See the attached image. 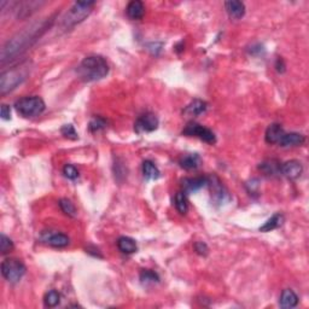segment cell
Instances as JSON below:
<instances>
[{"instance_id": "obj_10", "label": "cell", "mask_w": 309, "mask_h": 309, "mask_svg": "<svg viewBox=\"0 0 309 309\" xmlns=\"http://www.w3.org/2000/svg\"><path fill=\"white\" fill-rule=\"evenodd\" d=\"M40 241L53 248H66L70 243V238L68 236L58 232H44L40 236Z\"/></svg>"}, {"instance_id": "obj_20", "label": "cell", "mask_w": 309, "mask_h": 309, "mask_svg": "<svg viewBox=\"0 0 309 309\" xmlns=\"http://www.w3.org/2000/svg\"><path fill=\"white\" fill-rule=\"evenodd\" d=\"M117 248L121 252L127 255L134 254L138 250L136 242L133 238H130V237H120L117 241Z\"/></svg>"}, {"instance_id": "obj_24", "label": "cell", "mask_w": 309, "mask_h": 309, "mask_svg": "<svg viewBox=\"0 0 309 309\" xmlns=\"http://www.w3.org/2000/svg\"><path fill=\"white\" fill-rule=\"evenodd\" d=\"M59 302H61V293L56 290L48 291L45 295V297H44V305L47 308L57 307Z\"/></svg>"}, {"instance_id": "obj_26", "label": "cell", "mask_w": 309, "mask_h": 309, "mask_svg": "<svg viewBox=\"0 0 309 309\" xmlns=\"http://www.w3.org/2000/svg\"><path fill=\"white\" fill-rule=\"evenodd\" d=\"M140 282L145 285L154 284V283L159 282V277L156 272H154V270L143 269L140 272Z\"/></svg>"}, {"instance_id": "obj_11", "label": "cell", "mask_w": 309, "mask_h": 309, "mask_svg": "<svg viewBox=\"0 0 309 309\" xmlns=\"http://www.w3.org/2000/svg\"><path fill=\"white\" fill-rule=\"evenodd\" d=\"M303 173V166L297 159H291L280 166V174L289 180H297Z\"/></svg>"}, {"instance_id": "obj_17", "label": "cell", "mask_w": 309, "mask_h": 309, "mask_svg": "<svg viewBox=\"0 0 309 309\" xmlns=\"http://www.w3.org/2000/svg\"><path fill=\"white\" fill-rule=\"evenodd\" d=\"M205 110H207V103L200 99H195L185 108L182 114L187 116V117H195V116L203 114Z\"/></svg>"}, {"instance_id": "obj_30", "label": "cell", "mask_w": 309, "mask_h": 309, "mask_svg": "<svg viewBox=\"0 0 309 309\" xmlns=\"http://www.w3.org/2000/svg\"><path fill=\"white\" fill-rule=\"evenodd\" d=\"M61 132L66 138L71 139V140H76V139L79 138V136H77V132L73 125H64L63 127H62Z\"/></svg>"}, {"instance_id": "obj_3", "label": "cell", "mask_w": 309, "mask_h": 309, "mask_svg": "<svg viewBox=\"0 0 309 309\" xmlns=\"http://www.w3.org/2000/svg\"><path fill=\"white\" fill-rule=\"evenodd\" d=\"M94 1H76L70 10L68 11L66 16L63 20V25L66 29L73 28L74 25L79 24L86 19L92 11V7L94 6Z\"/></svg>"}, {"instance_id": "obj_23", "label": "cell", "mask_w": 309, "mask_h": 309, "mask_svg": "<svg viewBox=\"0 0 309 309\" xmlns=\"http://www.w3.org/2000/svg\"><path fill=\"white\" fill-rule=\"evenodd\" d=\"M143 174L146 179L156 180L161 175V172H159V169L157 168V166L153 161L146 159V161L143 162Z\"/></svg>"}, {"instance_id": "obj_7", "label": "cell", "mask_w": 309, "mask_h": 309, "mask_svg": "<svg viewBox=\"0 0 309 309\" xmlns=\"http://www.w3.org/2000/svg\"><path fill=\"white\" fill-rule=\"evenodd\" d=\"M182 134L187 136H195V138L200 139V140L205 141L208 144L216 143V136L214 134L213 131L196 122L187 123V126L182 131Z\"/></svg>"}, {"instance_id": "obj_18", "label": "cell", "mask_w": 309, "mask_h": 309, "mask_svg": "<svg viewBox=\"0 0 309 309\" xmlns=\"http://www.w3.org/2000/svg\"><path fill=\"white\" fill-rule=\"evenodd\" d=\"M279 305L283 308H295L298 305V296L291 289L284 290L280 296Z\"/></svg>"}, {"instance_id": "obj_21", "label": "cell", "mask_w": 309, "mask_h": 309, "mask_svg": "<svg viewBox=\"0 0 309 309\" xmlns=\"http://www.w3.org/2000/svg\"><path fill=\"white\" fill-rule=\"evenodd\" d=\"M179 164L181 168L186 169V171H192V169H197L200 164V157L197 154H189L181 157L179 161Z\"/></svg>"}, {"instance_id": "obj_9", "label": "cell", "mask_w": 309, "mask_h": 309, "mask_svg": "<svg viewBox=\"0 0 309 309\" xmlns=\"http://www.w3.org/2000/svg\"><path fill=\"white\" fill-rule=\"evenodd\" d=\"M158 127V118L154 114L146 112L138 117L134 123V130L136 133H149L154 132Z\"/></svg>"}, {"instance_id": "obj_22", "label": "cell", "mask_w": 309, "mask_h": 309, "mask_svg": "<svg viewBox=\"0 0 309 309\" xmlns=\"http://www.w3.org/2000/svg\"><path fill=\"white\" fill-rule=\"evenodd\" d=\"M284 221H285V218L283 214H280V213L274 214L272 218L268 219V220L265 222V225H262L261 227H260V231L261 232H270L273 230H277V228H279L280 226L284 223Z\"/></svg>"}, {"instance_id": "obj_13", "label": "cell", "mask_w": 309, "mask_h": 309, "mask_svg": "<svg viewBox=\"0 0 309 309\" xmlns=\"http://www.w3.org/2000/svg\"><path fill=\"white\" fill-rule=\"evenodd\" d=\"M285 134V131L279 123H272L267 127L265 133V139L268 144H279L282 138Z\"/></svg>"}, {"instance_id": "obj_2", "label": "cell", "mask_w": 309, "mask_h": 309, "mask_svg": "<svg viewBox=\"0 0 309 309\" xmlns=\"http://www.w3.org/2000/svg\"><path fill=\"white\" fill-rule=\"evenodd\" d=\"M41 29H45V27L30 28L29 30L22 32L21 34L12 38L11 40L7 41L6 45L2 47L1 51V62L4 63L6 59H11L17 56L22 51L27 50L28 46L30 45V41H35L39 37V32Z\"/></svg>"}, {"instance_id": "obj_19", "label": "cell", "mask_w": 309, "mask_h": 309, "mask_svg": "<svg viewBox=\"0 0 309 309\" xmlns=\"http://www.w3.org/2000/svg\"><path fill=\"white\" fill-rule=\"evenodd\" d=\"M280 166L282 164L277 161V159H266L262 163H260L259 169L265 175L268 177H274V175L280 174Z\"/></svg>"}, {"instance_id": "obj_33", "label": "cell", "mask_w": 309, "mask_h": 309, "mask_svg": "<svg viewBox=\"0 0 309 309\" xmlns=\"http://www.w3.org/2000/svg\"><path fill=\"white\" fill-rule=\"evenodd\" d=\"M2 120H10L11 118V109H10L9 105L2 104L1 105V111H0Z\"/></svg>"}, {"instance_id": "obj_28", "label": "cell", "mask_w": 309, "mask_h": 309, "mask_svg": "<svg viewBox=\"0 0 309 309\" xmlns=\"http://www.w3.org/2000/svg\"><path fill=\"white\" fill-rule=\"evenodd\" d=\"M105 127H107V121H105L103 117H99V116H98V117L92 118L91 122H89V125H88L89 131H91L92 133L99 132V131L104 130Z\"/></svg>"}, {"instance_id": "obj_31", "label": "cell", "mask_w": 309, "mask_h": 309, "mask_svg": "<svg viewBox=\"0 0 309 309\" xmlns=\"http://www.w3.org/2000/svg\"><path fill=\"white\" fill-rule=\"evenodd\" d=\"M63 174L69 180H75L79 177V171H77L76 167H74L73 164H66L63 168Z\"/></svg>"}, {"instance_id": "obj_6", "label": "cell", "mask_w": 309, "mask_h": 309, "mask_svg": "<svg viewBox=\"0 0 309 309\" xmlns=\"http://www.w3.org/2000/svg\"><path fill=\"white\" fill-rule=\"evenodd\" d=\"M25 76H27V73H24L22 69L17 68L2 73L0 77V94L4 96L7 92L16 88L19 85L24 81Z\"/></svg>"}, {"instance_id": "obj_1", "label": "cell", "mask_w": 309, "mask_h": 309, "mask_svg": "<svg viewBox=\"0 0 309 309\" xmlns=\"http://www.w3.org/2000/svg\"><path fill=\"white\" fill-rule=\"evenodd\" d=\"M77 75L85 82H94L104 79L109 73L107 61L100 56H88L76 69Z\"/></svg>"}, {"instance_id": "obj_15", "label": "cell", "mask_w": 309, "mask_h": 309, "mask_svg": "<svg viewBox=\"0 0 309 309\" xmlns=\"http://www.w3.org/2000/svg\"><path fill=\"white\" fill-rule=\"evenodd\" d=\"M225 7L228 16L233 20H241L245 15V5L242 1H237V0L226 1Z\"/></svg>"}, {"instance_id": "obj_8", "label": "cell", "mask_w": 309, "mask_h": 309, "mask_svg": "<svg viewBox=\"0 0 309 309\" xmlns=\"http://www.w3.org/2000/svg\"><path fill=\"white\" fill-rule=\"evenodd\" d=\"M208 186L210 187V192H212V198L215 202V204L222 205L228 199V192L222 185L221 180L219 179L216 175L208 177Z\"/></svg>"}, {"instance_id": "obj_34", "label": "cell", "mask_w": 309, "mask_h": 309, "mask_svg": "<svg viewBox=\"0 0 309 309\" xmlns=\"http://www.w3.org/2000/svg\"><path fill=\"white\" fill-rule=\"evenodd\" d=\"M275 68H277V70L279 71V73H284L285 71V64L282 58H278L277 64H275Z\"/></svg>"}, {"instance_id": "obj_12", "label": "cell", "mask_w": 309, "mask_h": 309, "mask_svg": "<svg viewBox=\"0 0 309 309\" xmlns=\"http://www.w3.org/2000/svg\"><path fill=\"white\" fill-rule=\"evenodd\" d=\"M208 184L207 177H186L182 180V187L186 193H195L199 191L202 187Z\"/></svg>"}, {"instance_id": "obj_32", "label": "cell", "mask_w": 309, "mask_h": 309, "mask_svg": "<svg viewBox=\"0 0 309 309\" xmlns=\"http://www.w3.org/2000/svg\"><path fill=\"white\" fill-rule=\"evenodd\" d=\"M195 251L197 252L198 255H200V256H207L209 249H208V245L205 243H203V242H197V243H195Z\"/></svg>"}, {"instance_id": "obj_4", "label": "cell", "mask_w": 309, "mask_h": 309, "mask_svg": "<svg viewBox=\"0 0 309 309\" xmlns=\"http://www.w3.org/2000/svg\"><path fill=\"white\" fill-rule=\"evenodd\" d=\"M17 112L23 117H35L45 111V102L40 97H23L15 103Z\"/></svg>"}, {"instance_id": "obj_25", "label": "cell", "mask_w": 309, "mask_h": 309, "mask_svg": "<svg viewBox=\"0 0 309 309\" xmlns=\"http://www.w3.org/2000/svg\"><path fill=\"white\" fill-rule=\"evenodd\" d=\"M58 204L62 212L66 214V215L70 216V218H76L77 210L75 205H74V203H71L70 200L66 199V198H62V199H59Z\"/></svg>"}, {"instance_id": "obj_27", "label": "cell", "mask_w": 309, "mask_h": 309, "mask_svg": "<svg viewBox=\"0 0 309 309\" xmlns=\"http://www.w3.org/2000/svg\"><path fill=\"white\" fill-rule=\"evenodd\" d=\"M175 202V208L180 214H186L187 209H189V204H187V199L186 196H185L184 192H177L175 195L174 198Z\"/></svg>"}, {"instance_id": "obj_29", "label": "cell", "mask_w": 309, "mask_h": 309, "mask_svg": "<svg viewBox=\"0 0 309 309\" xmlns=\"http://www.w3.org/2000/svg\"><path fill=\"white\" fill-rule=\"evenodd\" d=\"M12 249H14V243H12L11 239L5 236V234H1V237H0V251H1V254H7Z\"/></svg>"}, {"instance_id": "obj_16", "label": "cell", "mask_w": 309, "mask_h": 309, "mask_svg": "<svg viewBox=\"0 0 309 309\" xmlns=\"http://www.w3.org/2000/svg\"><path fill=\"white\" fill-rule=\"evenodd\" d=\"M126 11H127V16L131 20L138 21L143 19L144 15H145V6L140 0H133L128 4Z\"/></svg>"}, {"instance_id": "obj_14", "label": "cell", "mask_w": 309, "mask_h": 309, "mask_svg": "<svg viewBox=\"0 0 309 309\" xmlns=\"http://www.w3.org/2000/svg\"><path fill=\"white\" fill-rule=\"evenodd\" d=\"M306 141V136L301 133H285L284 136L282 138V140L279 141L278 145L282 146V148H295V146H301L303 145Z\"/></svg>"}, {"instance_id": "obj_5", "label": "cell", "mask_w": 309, "mask_h": 309, "mask_svg": "<svg viewBox=\"0 0 309 309\" xmlns=\"http://www.w3.org/2000/svg\"><path fill=\"white\" fill-rule=\"evenodd\" d=\"M27 272V268L16 259H6L1 262V274L7 282L19 283Z\"/></svg>"}]
</instances>
